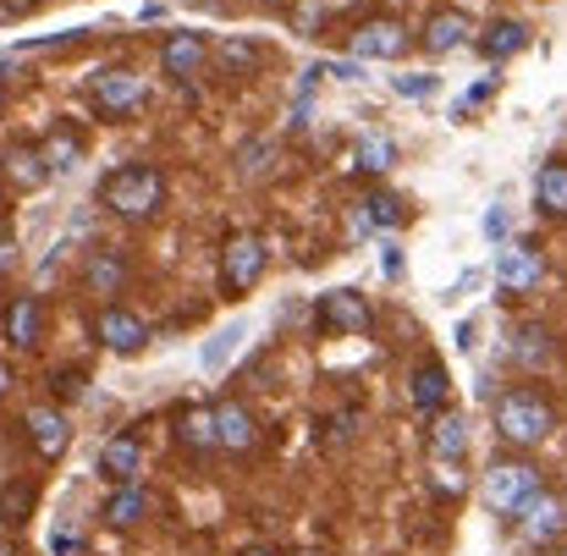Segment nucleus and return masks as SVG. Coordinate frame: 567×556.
<instances>
[{
    "mask_svg": "<svg viewBox=\"0 0 567 556\" xmlns=\"http://www.w3.org/2000/svg\"><path fill=\"white\" fill-rule=\"evenodd\" d=\"M551 430H557V408L535 385H513L507 397H496V435L507 446H540Z\"/></svg>",
    "mask_w": 567,
    "mask_h": 556,
    "instance_id": "nucleus-1",
    "label": "nucleus"
},
{
    "mask_svg": "<svg viewBox=\"0 0 567 556\" xmlns=\"http://www.w3.org/2000/svg\"><path fill=\"white\" fill-rule=\"evenodd\" d=\"M100 204L111 215H122V220H150L166 204V177L155 166H116L100 183Z\"/></svg>",
    "mask_w": 567,
    "mask_h": 556,
    "instance_id": "nucleus-2",
    "label": "nucleus"
},
{
    "mask_svg": "<svg viewBox=\"0 0 567 556\" xmlns=\"http://www.w3.org/2000/svg\"><path fill=\"white\" fill-rule=\"evenodd\" d=\"M259 276H265V237L231 231V237L220 243V292H226V298H243V292H254Z\"/></svg>",
    "mask_w": 567,
    "mask_h": 556,
    "instance_id": "nucleus-3",
    "label": "nucleus"
},
{
    "mask_svg": "<svg viewBox=\"0 0 567 556\" xmlns=\"http://www.w3.org/2000/svg\"><path fill=\"white\" fill-rule=\"evenodd\" d=\"M89 100H94L100 116L122 122V116H133V111L150 105V83H144L138 72H127V66H111V72H100V78L89 83Z\"/></svg>",
    "mask_w": 567,
    "mask_h": 556,
    "instance_id": "nucleus-4",
    "label": "nucleus"
},
{
    "mask_svg": "<svg viewBox=\"0 0 567 556\" xmlns=\"http://www.w3.org/2000/svg\"><path fill=\"white\" fill-rule=\"evenodd\" d=\"M315 326H320L326 337H359V331H370V326H375V309H370V298H364V292L337 287V292H326V298H320Z\"/></svg>",
    "mask_w": 567,
    "mask_h": 556,
    "instance_id": "nucleus-5",
    "label": "nucleus"
},
{
    "mask_svg": "<svg viewBox=\"0 0 567 556\" xmlns=\"http://www.w3.org/2000/svg\"><path fill=\"white\" fill-rule=\"evenodd\" d=\"M535 491H540V469H529V463H496L485 474V496L496 513H518Z\"/></svg>",
    "mask_w": 567,
    "mask_h": 556,
    "instance_id": "nucleus-6",
    "label": "nucleus"
},
{
    "mask_svg": "<svg viewBox=\"0 0 567 556\" xmlns=\"http://www.w3.org/2000/svg\"><path fill=\"white\" fill-rule=\"evenodd\" d=\"M513 518H518V535H524L529 546H551V540L567 529V507L551 496V491H546V485H540V491H535V496L513 513Z\"/></svg>",
    "mask_w": 567,
    "mask_h": 556,
    "instance_id": "nucleus-7",
    "label": "nucleus"
},
{
    "mask_svg": "<svg viewBox=\"0 0 567 556\" xmlns=\"http://www.w3.org/2000/svg\"><path fill=\"white\" fill-rule=\"evenodd\" d=\"M408 50V28L396 17H364L353 33V55L359 61H396Z\"/></svg>",
    "mask_w": 567,
    "mask_h": 556,
    "instance_id": "nucleus-8",
    "label": "nucleus"
},
{
    "mask_svg": "<svg viewBox=\"0 0 567 556\" xmlns=\"http://www.w3.org/2000/svg\"><path fill=\"white\" fill-rule=\"evenodd\" d=\"M209 413H215V446H226V452H248V446L259 441V424H254L248 402L220 397V402H209Z\"/></svg>",
    "mask_w": 567,
    "mask_h": 556,
    "instance_id": "nucleus-9",
    "label": "nucleus"
},
{
    "mask_svg": "<svg viewBox=\"0 0 567 556\" xmlns=\"http://www.w3.org/2000/svg\"><path fill=\"white\" fill-rule=\"evenodd\" d=\"M540 276H546V259H540V248H529V243H518V248H502L496 254V281H502V292H529V287H540Z\"/></svg>",
    "mask_w": 567,
    "mask_h": 556,
    "instance_id": "nucleus-10",
    "label": "nucleus"
},
{
    "mask_svg": "<svg viewBox=\"0 0 567 556\" xmlns=\"http://www.w3.org/2000/svg\"><path fill=\"white\" fill-rule=\"evenodd\" d=\"M94 337L111 348V353H138L144 342H150V326L133 315V309H122V303H111L100 320H94Z\"/></svg>",
    "mask_w": 567,
    "mask_h": 556,
    "instance_id": "nucleus-11",
    "label": "nucleus"
},
{
    "mask_svg": "<svg viewBox=\"0 0 567 556\" xmlns=\"http://www.w3.org/2000/svg\"><path fill=\"white\" fill-rule=\"evenodd\" d=\"M100 474L116 480V485H127L133 474H144V441H138L133 430H116V435L100 446Z\"/></svg>",
    "mask_w": 567,
    "mask_h": 556,
    "instance_id": "nucleus-12",
    "label": "nucleus"
},
{
    "mask_svg": "<svg viewBox=\"0 0 567 556\" xmlns=\"http://www.w3.org/2000/svg\"><path fill=\"white\" fill-rule=\"evenodd\" d=\"M28 441H33V452H39L44 463H55V457L72 446V424H66V413H55V408H33V413H28Z\"/></svg>",
    "mask_w": 567,
    "mask_h": 556,
    "instance_id": "nucleus-13",
    "label": "nucleus"
},
{
    "mask_svg": "<svg viewBox=\"0 0 567 556\" xmlns=\"http://www.w3.org/2000/svg\"><path fill=\"white\" fill-rule=\"evenodd\" d=\"M204 55H209L204 33H172V39H166V50H161V66H166V78L188 83V78H198Z\"/></svg>",
    "mask_w": 567,
    "mask_h": 556,
    "instance_id": "nucleus-14",
    "label": "nucleus"
},
{
    "mask_svg": "<svg viewBox=\"0 0 567 556\" xmlns=\"http://www.w3.org/2000/svg\"><path fill=\"white\" fill-rule=\"evenodd\" d=\"M39 155H44V166H50V177H66V172H78V166H83V138H78V127H66V122H55V127L44 133V144H39Z\"/></svg>",
    "mask_w": 567,
    "mask_h": 556,
    "instance_id": "nucleus-15",
    "label": "nucleus"
},
{
    "mask_svg": "<svg viewBox=\"0 0 567 556\" xmlns=\"http://www.w3.org/2000/svg\"><path fill=\"white\" fill-rule=\"evenodd\" d=\"M144 518H150V491L133 485V480L116 485L111 502H105V524H111V529H133V524H144Z\"/></svg>",
    "mask_w": 567,
    "mask_h": 556,
    "instance_id": "nucleus-16",
    "label": "nucleus"
},
{
    "mask_svg": "<svg viewBox=\"0 0 567 556\" xmlns=\"http://www.w3.org/2000/svg\"><path fill=\"white\" fill-rule=\"evenodd\" d=\"M215 61H220V72H226V78H254V72L265 66V50H259L254 39L231 33V39H220V44H215Z\"/></svg>",
    "mask_w": 567,
    "mask_h": 556,
    "instance_id": "nucleus-17",
    "label": "nucleus"
},
{
    "mask_svg": "<svg viewBox=\"0 0 567 556\" xmlns=\"http://www.w3.org/2000/svg\"><path fill=\"white\" fill-rule=\"evenodd\" d=\"M535 204L551 215V220H567V161H546L535 172Z\"/></svg>",
    "mask_w": 567,
    "mask_h": 556,
    "instance_id": "nucleus-18",
    "label": "nucleus"
},
{
    "mask_svg": "<svg viewBox=\"0 0 567 556\" xmlns=\"http://www.w3.org/2000/svg\"><path fill=\"white\" fill-rule=\"evenodd\" d=\"M463 44H468V17L463 11H435L430 28H424V50L446 55V50H463Z\"/></svg>",
    "mask_w": 567,
    "mask_h": 556,
    "instance_id": "nucleus-19",
    "label": "nucleus"
},
{
    "mask_svg": "<svg viewBox=\"0 0 567 556\" xmlns=\"http://www.w3.org/2000/svg\"><path fill=\"white\" fill-rule=\"evenodd\" d=\"M39 326H44V303H39V298H17V303L6 309V337H11V348H33V342H39Z\"/></svg>",
    "mask_w": 567,
    "mask_h": 556,
    "instance_id": "nucleus-20",
    "label": "nucleus"
},
{
    "mask_svg": "<svg viewBox=\"0 0 567 556\" xmlns=\"http://www.w3.org/2000/svg\"><path fill=\"white\" fill-rule=\"evenodd\" d=\"M402 215H408V209H402V198L380 187V193H370V198L359 204L353 226H359V231H385V226H402Z\"/></svg>",
    "mask_w": 567,
    "mask_h": 556,
    "instance_id": "nucleus-21",
    "label": "nucleus"
},
{
    "mask_svg": "<svg viewBox=\"0 0 567 556\" xmlns=\"http://www.w3.org/2000/svg\"><path fill=\"white\" fill-rule=\"evenodd\" d=\"M177 441L188 446L193 457L215 452V413H209V408H183V413H177Z\"/></svg>",
    "mask_w": 567,
    "mask_h": 556,
    "instance_id": "nucleus-22",
    "label": "nucleus"
},
{
    "mask_svg": "<svg viewBox=\"0 0 567 556\" xmlns=\"http://www.w3.org/2000/svg\"><path fill=\"white\" fill-rule=\"evenodd\" d=\"M83 281H89V287H94L100 298H116V292H122V281H127V259L105 248V254H94V259H89Z\"/></svg>",
    "mask_w": 567,
    "mask_h": 556,
    "instance_id": "nucleus-23",
    "label": "nucleus"
},
{
    "mask_svg": "<svg viewBox=\"0 0 567 556\" xmlns=\"http://www.w3.org/2000/svg\"><path fill=\"white\" fill-rule=\"evenodd\" d=\"M513 359H518L524 370H546V364L557 359L551 331H540V326H518V337H513Z\"/></svg>",
    "mask_w": 567,
    "mask_h": 556,
    "instance_id": "nucleus-24",
    "label": "nucleus"
},
{
    "mask_svg": "<svg viewBox=\"0 0 567 556\" xmlns=\"http://www.w3.org/2000/svg\"><path fill=\"white\" fill-rule=\"evenodd\" d=\"M413 408L419 413H441L446 408V370L435 359H424L419 374H413Z\"/></svg>",
    "mask_w": 567,
    "mask_h": 556,
    "instance_id": "nucleus-25",
    "label": "nucleus"
},
{
    "mask_svg": "<svg viewBox=\"0 0 567 556\" xmlns=\"http://www.w3.org/2000/svg\"><path fill=\"white\" fill-rule=\"evenodd\" d=\"M6 172H11L22 187H44L50 183V166H44V155H39L33 144H11V150H6Z\"/></svg>",
    "mask_w": 567,
    "mask_h": 556,
    "instance_id": "nucleus-26",
    "label": "nucleus"
},
{
    "mask_svg": "<svg viewBox=\"0 0 567 556\" xmlns=\"http://www.w3.org/2000/svg\"><path fill=\"white\" fill-rule=\"evenodd\" d=\"M524 44H529V28H524V22H491L485 39H480V50H485L491 61H507V55H518Z\"/></svg>",
    "mask_w": 567,
    "mask_h": 556,
    "instance_id": "nucleus-27",
    "label": "nucleus"
},
{
    "mask_svg": "<svg viewBox=\"0 0 567 556\" xmlns=\"http://www.w3.org/2000/svg\"><path fill=\"white\" fill-rule=\"evenodd\" d=\"M463 446H468V430H463V419H457V413L435 419V430H430V452H435V457H463Z\"/></svg>",
    "mask_w": 567,
    "mask_h": 556,
    "instance_id": "nucleus-28",
    "label": "nucleus"
},
{
    "mask_svg": "<svg viewBox=\"0 0 567 556\" xmlns=\"http://www.w3.org/2000/svg\"><path fill=\"white\" fill-rule=\"evenodd\" d=\"M33 502H39V491L28 485V480H17V485H6L0 491V524H22V518H33Z\"/></svg>",
    "mask_w": 567,
    "mask_h": 556,
    "instance_id": "nucleus-29",
    "label": "nucleus"
},
{
    "mask_svg": "<svg viewBox=\"0 0 567 556\" xmlns=\"http://www.w3.org/2000/svg\"><path fill=\"white\" fill-rule=\"evenodd\" d=\"M396 161V144L391 138H364L359 144V172H385Z\"/></svg>",
    "mask_w": 567,
    "mask_h": 556,
    "instance_id": "nucleus-30",
    "label": "nucleus"
},
{
    "mask_svg": "<svg viewBox=\"0 0 567 556\" xmlns=\"http://www.w3.org/2000/svg\"><path fill=\"white\" fill-rule=\"evenodd\" d=\"M243 342V326H226V331H215V342L204 348V370H220L226 364V353Z\"/></svg>",
    "mask_w": 567,
    "mask_h": 556,
    "instance_id": "nucleus-31",
    "label": "nucleus"
},
{
    "mask_svg": "<svg viewBox=\"0 0 567 556\" xmlns=\"http://www.w3.org/2000/svg\"><path fill=\"white\" fill-rule=\"evenodd\" d=\"M430 485H435V496H452V502H457V496H463V469H457V457H452V469H446V457H441V469H435Z\"/></svg>",
    "mask_w": 567,
    "mask_h": 556,
    "instance_id": "nucleus-32",
    "label": "nucleus"
},
{
    "mask_svg": "<svg viewBox=\"0 0 567 556\" xmlns=\"http://www.w3.org/2000/svg\"><path fill=\"white\" fill-rule=\"evenodd\" d=\"M396 94H402V100H424V94H435V78H430V72H413V78H396Z\"/></svg>",
    "mask_w": 567,
    "mask_h": 556,
    "instance_id": "nucleus-33",
    "label": "nucleus"
},
{
    "mask_svg": "<svg viewBox=\"0 0 567 556\" xmlns=\"http://www.w3.org/2000/svg\"><path fill=\"white\" fill-rule=\"evenodd\" d=\"M50 385H55L61 397H78V391H83V370H61V374H50Z\"/></svg>",
    "mask_w": 567,
    "mask_h": 556,
    "instance_id": "nucleus-34",
    "label": "nucleus"
},
{
    "mask_svg": "<svg viewBox=\"0 0 567 556\" xmlns=\"http://www.w3.org/2000/svg\"><path fill=\"white\" fill-rule=\"evenodd\" d=\"M380 270H385V276H396V270H402V248H396V243H385V248H380Z\"/></svg>",
    "mask_w": 567,
    "mask_h": 556,
    "instance_id": "nucleus-35",
    "label": "nucleus"
},
{
    "mask_svg": "<svg viewBox=\"0 0 567 556\" xmlns=\"http://www.w3.org/2000/svg\"><path fill=\"white\" fill-rule=\"evenodd\" d=\"M485 237H507V215H502V209L485 215Z\"/></svg>",
    "mask_w": 567,
    "mask_h": 556,
    "instance_id": "nucleus-36",
    "label": "nucleus"
},
{
    "mask_svg": "<svg viewBox=\"0 0 567 556\" xmlns=\"http://www.w3.org/2000/svg\"><path fill=\"white\" fill-rule=\"evenodd\" d=\"M33 0H0V17H28Z\"/></svg>",
    "mask_w": 567,
    "mask_h": 556,
    "instance_id": "nucleus-37",
    "label": "nucleus"
},
{
    "mask_svg": "<svg viewBox=\"0 0 567 556\" xmlns=\"http://www.w3.org/2000/svg\"><path fill=\"white\" fill-rule=\"evenodd\" d=\"M11 265H17V254H11V243H0V276H6Z\"/></svg>",
    "mask_w": 567,
    "mask_h": 556,
    "instance_id": "nucleus-38",
    "label": "nucleus"
},
{
    "mask_svg": "<svg viewBox=\"0 0 567 556\" xmlns=\"http://www.w3.org/2000/svg\"><path fill=\"white\" fill-rule=\"evenodd\" d=\"M6 391H11V370L0 364V397H6Z\"/></svg>",
    "mask_w": 567,
    "mask_h": 556,
    "instance_id": "nucleus-39",
    "label": "nucleus"
},
{
    "mask_svg": "<svg viewBox=\"0 0 567 556\" xmlns=\"http://www.w3.org/2000/svg\"><path fill=\"white\" fill-rule=\"evenodd\" d=\"M0 556H17V546H11V540H6V535H0Z\"/></svg>",
    "mask_w": 567,
    "mask_h": 556,
    "instance_id": "nucleus-40",
    "label": "nucleus"
},
{
    "mask_svg": "<svg viewBox=\"0 0 567 556\" xmlns=\"http://www.w3.org/2000/svg\"><path fill=\"white\" fill-rule=\"evenodd\" d=\"M243 556H276V552H265V546H254V552H243Z\"/></svg>",
    "mask_w": 567,
    "mask_h": 556,
    "instance_id": "nucleus-41",
    "label": "nucleus"
},
{
    "mask_svg": "<svg viewBox=\"0 0 567 556\" xmlns=\"http://www.w3.org/2000/svg\"><path fill=\"white\" fill-rule=\"evenodd\" d=\"M0 105H6V83H0Z\"/></svg>",
    "mask_w": 567,
    "mask_h": 556,
    "instance_id": "nucleus-42",
    "label": "nucleus"
}]
</instances>
